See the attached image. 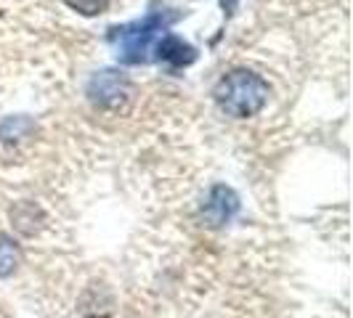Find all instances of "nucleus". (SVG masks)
<instances>
[{
  "label": "nucleus",
  "mask_w": 353,
  "mask_h": 318,
  "mask_svg": "<svg viewBox=\"0 0 353 318\" xmlns=\"http://www.w3.org/2000/svg\"><path fill=\"white\" fill-rule=\"evenodd\" d=\"M178 14H149L143 21H133L109 32V43L123 64H152L170 61L176 67H189L196 51L170 32Z\"/></svg>",
  "instance_id": "nucleus-1"
},
{
  "label": "nucleus",
  "mask_w": 353,
  "mask_h": 318,
  "mask_svg": "<svg viewBox=\"0 0 353 318\" xmlns=\"http://www.w3.org/2000/svg\"><path fill=\"white\" fill-rule=\"evenodd\" d=\"M212 96L223 114H229L234 120H248L265 106L271 88L261 74L250 70H234L218 80Z\"/></svg>",
  "instance_id": "nucleus-2"
},
{
  "label": "nucleus",
  "mask_w": 353,
  "mask_h": 318,
  "mask_svg": "<svg viewBox=\"0 0 353 318\" xmlns=\"http://www.w3.org/2000/svg\"><path fill=\"white\" fill-rule=\"evenodd\" d=\"M234 212H236V196L231 194L226 186H215L208 204H205V215L210 218V223L223 226V223H229Z\"/></svg>",
  "instance_id": "nucleus-3"
},
{
  "label": "nucleus",
  "mask_w": 353,
  "mask_h": 318,
  "mask_svg": "<svg viewBox=\"0 0 353 318\" xmlns=\"http://www.w3.org/2000/svg\"><path fill=\"white\" fill-rule=\"evenodd\" d=\"M64 3L83 17H99L109 8V0H64Z\"/></svg>",
  "instance_id": "nucleus-4"
},
{
  "label": "nucleus",
  "mask_w": 353,
  "mask_h": 318,
  "mask_svg": "<svg viewBox=\"0 0 353 318\" xmlns=\"http://www.w3.org/2000/svg\"><path fill=\"white\" fill-rule=\"evenodd\" d=\"M17 263H19L17 247H14L11 242L0 239V279H3V276H11L14 268H17Z\"/></svg>",
  "instance_id": "nucleus-5"
}]
</instances>
